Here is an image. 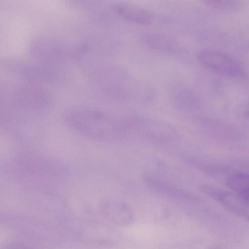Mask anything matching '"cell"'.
I'll use <instances>...</instances> for the list:
<instances>
[{
	"instance_id": "1",
	"label": "cell",
	"mask_w": 249,
	"mask_h": 249,
	"mask_svg": "<svg viewBox=\"0 0 249 249\" xmlns=\"http://www.w3.org/2000/svg\"><path fill=\"white\" fill-rule=\"evenodd\" d=\"M64 120L71 128L90 139L109 141L123 138L122 119L97 110H72L65 114Z\"/></svg>"
},
{
	"instance_id": "2",
	"label": "cell",
	"mask_w": 249,
	"mask_h": 249,
	"mask_svg": "<svg viewBox=\"0 0 249 249\" xmlns=\"http://www.w3.org/2000/svg\"><path fill=\"white\" fill-rule=\"evenodd\" d=\"M199 62L214 72L231 78L244 75V69L235 60L225 53L212 50H204L197 55Z\"/></svg>"
},
{
	"instance_id": "3",
	"label": "cell",
	"mask_w": 249,
	"mask_h": 249,
	"mask_svg": "<svg viewBox=\"0 0 249 249\" xmlns=\"http://www.w3.org/2000/svg\"><path fill=\"white\" fill-rule=\"evenodd\" d=\"M38 157L25 156L20 157L16 161L14 166L15 172L25 182L34 184L40 185L45 181H52L53 177V169L50 164Z\"/></svg>"
},
{
	"instance_id": "4",
	"label": "cell",
	"mask_w": 249,
	"mask_h": 249,
	"mask_svg": "<svg viewBox=\"0 0 249 249\" xmlns=\"http://www.w3.org/2000/svg\"><path fill=\"white\" fill-rule=\"evenodd\" d=\"M207 192L223 206L249 221V199L232 192L206 188Z\"/></svg>"
},
{
	"instance_id": "5",
	"label": "cell",
	"mask_w": 249,
	"mask_h": 249,
	"mask_svg": "<svg viewBox=\"0 0 249 249\" xmlns=\"http://www.w3.org/2000/svg\"><path fill=\"white\" fill-rule=\"evenodd\" d=\"M141 39L149 49L164 53H175L180 51L178 43L172 38L161 34L146 33L143 34Z\"/></svg>"
},
{
	"instance_id": "6",
	"label": "cell",
	"mask_w": 249,
	"mask_h": 249,
	"mask_svg": "<svg viewBox=\"0 0 249 249\" xmlns=\"http://www.w3.org/2000/svg\"><path fill=\"white\" fill-rule=\"evenodd\" d=\"M30 89L18 92L16 97L18 105L30 111H39L45 109L49 104L47 96L41 91Z\"/></svg>"
},
{
	"instance_id": "7",
	"label": "cell",
	"mask_w": 249,
	"mask_h": 249,
	"mask_svg": "<svg viewBox=\"0 0 249 249\" xmlns=\"http://www.w3.org/2000/svg\"><path fill=\"white\" fill-rule=\"evenodd\" d=\"M115 9L120 16L133 23L148 25L153 20L152 16L149 12L135 5L119 3L116 5Z\"/></svg>"
},
{
	"instance_id": "8",
	"label": "cell",
	"mask_w": 249,
	"mask_h": 249,
	"mask_svg": "<svg viewBox=\"0 0 249 249\" xmlns=\"http://www.w3.org/2000/svg\"><path fill=\"white\" fill-rule=\"evenodd\" d=\"M227 184L232 192L249 199V175L236 173L227 179Z\"/></svg>"
},
{
	"instance_id": "9",
	"label": "cell",
	"mask_w": 249,
	"mask_h": 249,
	"mask_svg": "<svg viewBox=\"0 0 249 249\" xmlns=\"http://www.w3.org/2000/svg\"><path fill=\"white\" fill-rule=\"evenodd\" d=\"M147 181L151 187L167 196L184 200L190 199L191 198V196L187 193L165 182L151 178L148 179Z\"/></svg>"
},
{
	"instance_id": "10",
	"label": "cell",
	"mask_w": 249,
	"mask_h": 249,
	"mask_svg": "<svg viewBox=\"0 0 249 249\" xmlns=\"http://www.w3.org/2000/svg\"><path fill=\"white\" fill-rule=\"evenodd\" d=\"M231 1L229 0H208L206 1V2L208 3L209 5L218 7H227V6L231 4Z\"/></svg>"
},
{
	"instance_id": "11",
	"label": "cell",
	"mask_w": 249,
	"mask_h": 249,
	"mask_svg": "<svg viewBox=\"0 0 249 249\" xmlns=\"http://www.w3.org/2000/svg\"><path fill=\"white\" fill-rule=\"evenodd\" d=\"M7 249H29L27 248L19 245H12L8 247Z\"/></svg>"
}]
</instances>
